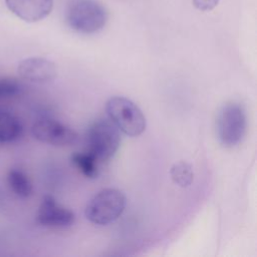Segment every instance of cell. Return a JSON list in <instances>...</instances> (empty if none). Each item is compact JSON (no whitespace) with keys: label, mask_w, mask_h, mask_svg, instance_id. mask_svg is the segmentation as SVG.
<instances>
[{"label":"cell","mask_w":257,"mask_h":257,"mask_svg":"<svg viewBox=\"0 0 257 257\" xmlns=\"http://www.w3.org/2000/svg\"><path fill=\"white\" fill-rule=\"evenodd\" d=\"M66 21L74 31L93 34L104 27L107 13L95 0H73L67 7Z\"/></svg>","instance_id":"6da1fadb"},{"label":"cell","mask_w":257,"mask_h":257,"mask_svg":"<svg viewBox=\"0 0 257 257\" xmlns=\"http://www.w3.org/2000/svg\"><path fill=\"white\" fill-rule=\"evenodd\" d=\"M126 205L124 194L114 188H106L96 193L85 207L86 219L96 225H107L123 213Z\"/></svg>","instance_id":"7a4b0ae2"},{"label":"cell","mask_w":257,"mask_h":257,"mask_svg":"<svg viewBox=\"0 0 257 257\" xmlns=\"http://www.w3.org/2000/svg\"><path fill=\"white\" fill-rule=\"evenodd\" d=\"M109 120L124 135L139 137L146 130V117L140 107L123 96H112L105 103Z\"/></svg>","instance_id":"3957f363"},{"label":"cell","mask_w":257,"mask_h":257,"mask_svg":"<svg viewBox=\"0 0 257 257\" xmlns=\"http://www.w3.org/2000/svg\"><path fill=\"white\" fill-rule=\"evenodd\" d=\"M216 128L218 140L223 147L238 146L247 130V115L243 105L235 101L224 104L218 113Z\"/></svg>","instance_id":"277c9868"},{"label":"cell","mask_w":257,"mask_h":257,"mask_svg":"<svg viewBox=\"0 0 257 257\" xmlns=\"http://www.w3.org/2000/svg\"><path fill=\"white\" fill-rule=\"evenodd\" d=\"M86 145L88 153L97 160L107 161L115 155L119 148V131L110 120L97 119L87 130Z\"/></svg>","instance_id":"5b68a950"},{"label":"cell","mask_w":257,"mask_h":257,"mask_svg":"<svg viewBox=\"0 0 257 257\" xmlns=\"http://www.w3.org/2000/svg\"><path fill=\"white\" fill-rule=\"evenodd\" d=\"M31 132L37 141L56 147L72 146L78 141V135L74 130L49 117L37 120Z\"/></svg>","instance_id":"8992f818"},{"label":"cell","mask_w":257,"mask_h":257,"mask_svg":"<svg viewBox=\"0 0 257 257\" xmlns=\"http://www.w3.org/2000/svg\"><path fill=\"white\" fill-rule=\"evenodd\" d=\"M75 220L74 214L60 206L50 195H45L38 207L36 222L44 227L66 228L70 227Z\"/></svg>","instance_id":"52a82bcc"},{"label":"cell","mask_w":257,"mask_h":257,"mask_svg":"<svg viewBox=\"0 0 257 257\" xmlns=\"http://www.w3.org/2000/svg\"><path fill=\"white\" fill-rule=\"evenodd\" d=\"M21 78L34 83H47L57 75L55 64L43 57H29L19 62L17 67Z\"/></svg>","instance_id":"ba28073f"},{"label":"cell","mask_w":257,"mask_h":257,"mask_svg":"<svg viewBox=\"0 0 257 257\" xmlns=\"http://www.w3.org/2000/svg\"><path fill=\"white\" fill-rule=\"evenodd\" d=\"M8 9L26 22L45 18L52 10L53 0H5Z\"/></svg>","instance_id":"9c48e42d"},{"label":"cell","mask_w":257,"mask_h":257,"mask_svg":"<svg viewBox=\"0 0 257 257\" xmlns=\"http://www.w3.org/2000/svg\"><path fill=\"white\" fill-rule=\"evenodd\" d=\"M23 133L21 121L13 113L0 109V144L14 143Z\"/></svg>","instance_id":"30bf717a"},{"label":"cell","mask_w":257,"mask_h":257,"mask_svg":"<svg viewBox=\"0 0 257 257\" xmlns=\"http://www.w3.org/2000/svg\"><path fill=\"white\" fill-rule=\"evenodd\" d=\"M10 189L20 198H28L32 195V184L25 173L20 170H11L7 175Z\"/></svg>","instance_id":"8fae6325"},{"label":"cell","mask_w":257,"mask_h":257,"mask_svg":"<svg viewBox=\"0 0 257 257\" xmlns=\"http://www.w3.org/2000/svg\"><path fill=\"white\" fill-rule=\"evenodd\" d=\"M70 162L84 177L88 179L97 178V159L90 153H75L70 157Z\"/></svg>","instance_id":"7c38bea8"},{"label":"cell","mask_w":257,"mask_h":257,"mask_svg":"<svg viewBox=\"0 0 257 257\" xmlns=\"http://www.w3.org/2000/svg\"><path fill=\"white\" fill-rule=\"evenodd\" d=\"M170 175L173 182L182 188L189 187L194 180L192 166L184 161L175 163L170 170Z\"/></svg>","instance_id":"4fadbf2b"},{"label":"cell","mask_w":257,"mask_h":257,"mask_svg":"<svg viewBox=\"0 0 257 257\" xmlns=\"http://www.w3.org/2000/svg\"><path fill=\"white\" fill-rule=\"evenodd\" d=\"M21 86L15 79L0 78V98H10L19 94Z\"/></svg>","instance_id":"5bb4252c"},{"label":"cell","mask_w":257,"mask_h":257,"mask_svg":"<svg viewBox=\"0 0 257 257\" xmlns=\"http://www.w3.org/2000/svg\"><path fill=\"white\" fill-rule=\"evenodd\" d=\"M192 2L197 9L201 11H209L218 5L219 0H192Z\"/></svg>","instance_id":"9a60e30c"}]
</instances>
